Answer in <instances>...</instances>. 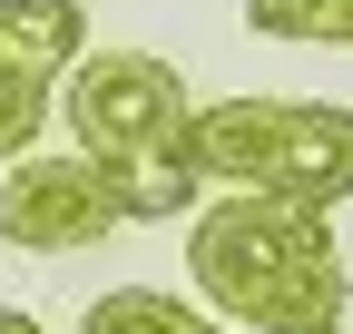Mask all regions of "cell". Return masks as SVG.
<instances>
[{
	"label": "cell",
	"mask_w": 353,
	"mask_h": 334,
	"mask_svg": "<svg viewBox=\"0 0 353 334\" xmlns=\"http://www.w3.org/2000/svg\"><path fill=\"white\" fill-rule=\"evenodd\" d=\"M187 275L216 324H255V334H324L353 305V266L334 246V217L255 197V187H236L226 206L196 217Z\"/></svg>",
	"instance_id": "1"
},
{
	"label": "cell",
	"mask_w": 353,
	"mask_h": 334,
	"mask_svg": "<svg viewBox=\"0 0 353 334\" xmlns=\"http://www.w3.org/2000/svg\"><path fill=\"white\" fill-rule=\"evenodd\" d=\"M69 128H79V157H138V148H167L187 128V79H176L157 50H88L69 69Z\"/></svg>",
	"instance_id": "2"
},
{
	"label": "cell",
	"mask_w": 353,
	"mask_h": 334,
	"mask_svg": "<svg viewBox=\"0 0 353 334\" xmlns=\"http://www.w3.org/2000/svg\"><path fill=\"white\" fill-rule=\"evenodd\" d=\"M118 226L99 157H10V187H0V236L30 246V256H79Z\"/></svg>",
	"instance_id": "3"
},
{
	"label": "cell",
	"mask_w": 353,
	"mask_h": 334,
	"mask_svg": "<svg viewBox=\"0 0 353 334\" xmlns=\"http://www.w3.org/2000/svg\"><path fill=\"white\" fill-rule=\"evenodd\" d=\"M255 197L324 206L334 217V206L353 197V108H334V99H275V138H265Z\"/></svg>",
	"instance_id": "4"
},
{
	"label": "cell",
	"mask_w": 353,
	"mask_h": 334,
	"mask_svg": "<svg viewBox=\"0 0 353 334\" xmlns=\"http://www.w3.org/2000/svg\"><path fill=\"white\" fill-rule=\"evenodd\" d=\"M99 177H108V206H118V226H167V217H196V187H206V167H196L187 128H176L167 148L99 157Z\"/></svg>",
	"instance_id": "5"
},
{
	"label": "cell",
	"mask_w": 353,
	"mask_h": 334,
	"mask_svg": "<svg viewBox=\"0 0 353 334\" xmlns=\"http://www.w3.org/2000/svg\"><path fill=\"white\" fill-rule=\"evenodd\" d=\"M79 59H88V10L79 0H0V69L69 79Z\"/></svg>",
	"instance_id": "6"
},
{
	"label": "cell",
	"mask_w": 353,
	"mask_h": 334,
	"mask_svg": "<svg viewBox=\"0 0 353 334\" xmlns=\"http://www.w3.org/2000/svg\"><path fill=\"white\" fill-rule=\"evenodd\" d=\"M265 138H275V99H206V108H187V148L226 187H255Z\"/></svg>",
	"instance_id": "7"
},
{
	"label": "cell",
	"mask_w": 353,
	"mask_h": 334,
	"mask_svg": "<svg viewBox=\"0 0 353 334\" xmlns=\"http://www.w3.org/2000/svg\"><path fill=\"white\" fill-rule=\"evenodd\" d=\"M79 334H226V324L176 305V295H157V285H118V295H99L79 315Z\"/></svg>",
	"instance_id": "8"
},
{
	"label": "cell",
	"mask_w": 353,
	"mask_h": 334,
	"mask_svg": "<svg viewBox=\"0 0 353 334\" xmlns=\"http://www.w3.org/2000/svg\"><path fill=\"white\" fill-rule=\"evenodd\" d=\"M245 30L304 39V50H353V0H245Z\"/></svg>",
	"instance_id": "9"
},
{
	"label": "cell",
	"mask_w": 353,
	"mask_h": 334,
	"mask_svg": "<svg viewBox=\"0 0 353 334\" xmlns=\"http://www.w3.org/2000/svg\"><path fill=\"white\" fill-rule=\"evenodd\" d=\"M50 128V79H20V69H0V167L30 157V138Z\"/></svg>",
	"instance_id": "10"
},
{
	"label": "cell",
	"mask_w": 353,
	"mask_h": 334,
	"mask_svg": "<svg viewBox=\"0 0 353 334\" xmlns=\"http://www.w3.org/2000/svg\"><path fill=\"white\" fill-rule=\"evenodd\" d=\"M0 334H50V324H39L30 305H0Z\"/></svg>",
	"instance_id": "11"
},
{
	"label": "cell",
	"mask_w": 353,
	"mask_h": 334,
	"mask_svg": "<svg viewBox=\"0 0 353 334\" xmlns=\"http://www.w3.org/2000/svg\"><path fill=\"white\" fill-rule=\"evenodd\" d=\"M324 334H353V324H324Z\"/></svg>",
	"instance_id": "12"
}]
</instances>
